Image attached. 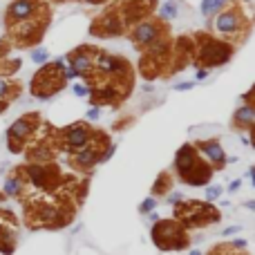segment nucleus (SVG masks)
<instances>
[{
    "instance_id": "f8f14e48",
    "label": "nucleus",
    "mask_w": 255,
    "mask_h": 255,
    "mask_svg": "<svg viewBox=\"0 0 255 255\" xmlns=\"http://www.w3.org/2000/svg\"><path fill=\"white\" fill-rule=\"evenodd\" d=\"M239 27H242V16L237 11H222L215 16V29L222 36H233L239 32Z\"/></svg>"
},
{
    "instance_id": "2f4dec72",
    "label": "nucleus",
    "mask_w": 255,
    "mask_h": 255,
    "mask_svg": "<svg viewBox=\"0 0 255 255\" xmlns=\"http://www.w3.org/2000/svg\"><path fill=\"white\" fill-rule=\"evenodd\" d=\"M239 186H242V179H233V181L229 184V188H226V191H229V192H237Z\"/></svg>"
},
{
    "instance_id": "412c9836",
    "label": "nucleus",
    "mask_w": 255,
    "mask_h": 255,
    "mask_svg": "<svg viewBox=\"0 0 255 255\" xmlns=\"http://www.w3.org/2000/svg\"><path fill=\"white\" fill-rule=\"evenodd\" d=\"M177 11H179V7H177V0H168V2H164L159 9V16L164 18V21H172V18L177 16Z\"/></svg>"
},
{
    "instance_id": "c9c22d12",
    "label": "nucleus",
    "mask_w": 255,
    "mask_h": 255,
    "mask_svg": "<svg viewBox=\"0 0 255 255\" xmlns=\"http://www.w3.org/2000/svg\"><path fill=\"white\" fill-rule=\"evenodd\" d=\"M246 208H249V211H253V208H255V202H253V199H249V202H246Z\"/></svg>"
},
{
    "instance_id": "423d86ee",
    "label": "nucleus",
    "mask_w": 255,
    "mask_h": 255,
    "mask_svg": "<svg viewBox=\"0 0 255 255\" xmlns=\"http://www.w3.org/2000/svg\"><path fill=\"white\" fill-rule=\"evenodd\" d=\"M25 175H27V181H29L36 191H41L42 195H52V192H56L61 186V181H63L59 168H56V166H47V164L25 166Z\"/></svg>"
},
{
    "instance_id": "cd10ccee",
    "label": "nucleus",
    "mask_w": 255,
    "mask_h": 255,
    "mask_svg": "<svg viewBox=\"0 0 255 255\" xmlns=\"http://www.w3.org/2000/svg\"><path fill=\"white\" fill-rule=\"evenodd\" d=\"M9 92H11L9 83H7L5 79H0V99H5V96H9Z\"/></svg>"
},
{
    "instance_id": "b1692460",
    "label": "nucleus",
    "mask_w": 255,
    "mask_h": 255,
    "mask_svg": "<svg viewBox=\"0 0 255 255\" xmlns=\"http://www.w3.org/2000/svg\"><path fill=\"white\" fill-rule=\"evenodd\" d=\"M224 192L222 186H206V202H215V199H219V195Z\"/></svg>"
},
{
    "instance_id": "f3484780",
    "label": "nucleus",
    "mask_w": 255,
    "mask_h": 255,
    "mask_svg": "<svg viewBox=\"0 0 255 255\" xmlns=\"http://www.w3.org/2000/svg\"><path fill=\"white\" fill-rule=\"evenodd\" d=\"M172 186H175V177H172V172H168V170H164V172H159L157 175V179H154L152 184V195L154 199H159V197H166L168 192H172Z\"/></svg>"
},
{
    "instance_id": "f704fd0d",
    "label": "nucleus",
    "mask_w": 255,
    "mask_h": 255,
    "mask_svg": "<svg viewBox=\"0 0 255 255\" xmlns=\"http://www.w3.org/2000/svg\"><path fill=\"white\" fill-rule=\"evenodd\" d=\"M253 175H255V168H253V166H251V168H249V170H246V177H249V179H251V181H253Z\"/></svg>"
},
{
    "instance_id": "39448f33",
    "label": "nucleus",
    "mask_w": 255,
    "mask_h": 255,
    "mask_svg": "<svg viewBox=\"0 0 255 255\" xmlns=\"http://www.w3.org/2000/svg\"><path fill=\"white\" fill-rule=\"evenodd\" d=\"M110 146V139L106 134H99L94 132L92 134V141L85 148L76 150V152L69 154V166L79 172H92L96 166L101 164V157H103V150Z\"/></svg>"
},
{
    "instance_id": "f257e3e1",
    "label": "nucleus",
    "mask_w": 255,
    "mask_h": 255,
    "mask_svg": "<svg viewBox=\"0 0 255 255\" xmlns=\"http://www.w3.org/2000/svg\"><path fill=\"white\" fill-rule=\"evenodd\" d=\"M79 202L69 195L49 197H25L22 199V224L29 231H63L74 222Z\"/></svg>"
},
{
    "instance_id": "bb28decb",
    "label": "nucleus",
    "mask_w": 255,
    "mask_h": 255,
    "mask_svg": "<svg viewBox=\"0 0 255 255\" xmlns=\"http://www.w3.org/2000/svg\"><path fill=\"white\" fill-rule=\"evenodd\" d=\"M72 90H74L76 96H87V94H90V90H87L83 83H74V85H72Z\"/></svg>"
},
{
    "instance_id": "dca6fc26",
    "label": "nucleus",
    "mask_w": 255,
    "mask_h": 255,
    "mask_svg": "<svg viewBox=\"0 0 255 255\" xmlns=\"http://www.w3.org/2000/svg\"><path fill=\"white\" fill-rule=\"evenodd\" d=\"M255 123V107L251 103H244V106H239L233 114V128L235 130H244L249 132L251 128Z\"/></svg>"
},
{
    "instance_id": "e433bc0d",
    "label": "nucleus",
    "mask_w": 255,
    "mask_h": 255,
    "mask_svg": "<svg viewBox=\"0 0 255 255\" xmlns=\"http://www.w3.org/2000/svg\"><path fill=\"white\" fill-rule=\"evenodd\" d=\"M242 144H244V146H251V139L246 137V134H244V137H242Z\"/></svg>"
},
{
    "instance_id": "4be33fe9",
    "label": "nucleus",
    "mask_w": 255,
    "mask_h": 255,
    "mask_svg": "<svg viewBox=\"0 0 255 255\" xmlns=\"http://www.w3.org/2000/svg\"><path fill=\"white\" fill-rule=\"evenodd\" d=\"M32 61L36 65H42V63H47L49 61V52L45 47H38V49H34L32 52Z\"/></svg>"
},
{
    "instance_id": "f03ea898",
    "label": "nucleus",
    "mask_w": 255,
    "mask_h": 255,
    "mask_svg": "<svg viewBox=\"0 0 255 255\" xmlns=\"http://www.w3.org/2000/svg\"><path fill=\"white\" fill-rule=\"evenodd\" d=\"M172 168H175V175L179 177V181L192 188L208 186L212 179V172H215L212 166L206 159H202V154L197 152L192 144H184L177 150Z\"/></svg>"
},
{
    "instance_id": "58836bf2",
    "label": "nucleus",
    "mask_w": 255,
    "mask_h": 255,
    "mask_svg": "<svg viewBox=\"0 0 255 255\" xmlns=\"http://www.w3.org/2000/svg\"><path fill=\"white\" fill-rule=\"evenodd\" d=\"M191 255H202V251H191Z\"/></svg>"
},
{
    "instance_id": "7ed1b4c3",
    "label": "nucleus",
    "mask_w": 255,
    "mask_h": 255,
    "mask_svg": "<svg viewBox=\"0 0 255 255\" xmlns=\"http://www.w3.org/2000/svg\"><path fill=\"white\" fill-rule=\"evenodd\" d=\"M172 219H177V222L191 233V231H202V229L212 226V224L222 222V212H219V208L211 202L184 199V202H179L177 206H172Z\"/></svg>"
},
{
    "instance_id": "ea45409f",
    "label": "nucleus",
    "mask_w": 255,
    "mask_h": 255,
    "mask_svg": "<svg viewBox=\"0 0 255 255\" xmlns=\"http://www.w3.org/2000/svg\"><path fill=\"white\" fill-rule=\"evenodd\" d=\"M5 202V195H2V191H0V204Z\"/></svg>"
},
{
    "instance_id": "4468645a",
    "label": "nucleus",
    "mask_w": 255,
    "mask_h": 255,
    "mask_svg": "<svg viewBox=\"0 0 255 255\" xmlns=\"http://www.w3.org/2000/svg\"><path fill=\"white\" fill-rule=\"evenodd\" d=\"M69 67L74 69L79 76H87L94 69V63H92V56L85 49H74L72 54H67Z\"/></svg>"
},
{
    "instance_id": "0eeeda50",
    "label": "nucleus",
    "mask_w": 255,
    "mask_h": 255,
    "mask_svg": "<svg viewBox=\"0 0 255 255\" xmlns=\"http://www.w3.org/2000/svg\"><path fill=\"white\" fill-rule=\"evenodd\" d=\"M21 219L9 208H0V255H14L18 249Z\"/></svg>"
},
{
    "instance_id": "2eb2a0df",
    "label": "nucleus",
    "mask_w": 255,
    "mask_h": 255,
    "mask_svg": "<svg viewBox=\"0 0 255 255\" xmlns=\"http://www.w3.org/2000/svg\"><path fill=\"white\" fill-rule=\"evenodd\" d=\"M157 38H159V27L154 22H141L132 32V41L137 42L139 47H150Z\"/></svg>"
},
{
    "instance_id": "473e14b6",
    "label": "nucleus",
    "mask_w": 255,
    "mask_h": 255,
    "mask_svg": "<svg viewBox=\"0 0 255 255\" xmlns=\"http://www.w3.org/2000/svg\"><path fill=\"white\" fill-rule=\"evenodd\" d=\"M231 244H233L235 249H242V251H244L246 246H249V244H246V239H237V237H235V239H231Z\"/></svg>"
},
{
    "instance_id": "4c0bfd02",
    "label": "nucleus",
    "mask_w": 255,
    "mask_h": 255,
    "mask_svg": "<svg viewBox=\"0 0 255 255\" xmlns=\"http://www.w3.org/2000/svg\"><path fill=\"white\" fill-rule=\"evenodd\" d=\"M7 110V103H2V101H0V112H5Z\"/></svg>"
},
{
    "instance_id": "9d476101",
    "label": "nucleus",
    "mask_w": 255,
    "mask_h": 255,
    "mask_svg": "<svg viewBox=\"0 0 255 255\" xmlns=\"http://www.w3.org/2000/svg\"><path fill=\"white\" fill-rule=\"evenodd\" d=\"M195 150L206 157V161L212 166V170H224L226 168V152H224L219 139H206V141H197Z\"/></svg>"
},
{
    "instance_id": "aec40b11",
    "label": "nucleus",
    "mask_w": 255,
    "mask_h": 255,
    "mask_svg": "<svg viewBox=\"0 0 255 255\" xmlns=\"http://www.w3.org/2000/svg\"><path fill=\"white\" fill-rule=\"evenodd\" d=\"M229 0H202L199 2V11H202L204 16H212V14H219L224 5H226Z\"/></svg>"
},
{
    "instance_id": "393cba45",
    "label": "nucleus",
    "mask_w": 255,
    "mask_h": 255,
    "mask_svg": "<svg viewBox=\"0 0 255 255\" xmlns=\"http://www.w3.org/2000/svg\"><path fill=\"white\" fill-rule=\"evenodd\" d=\"M164 199H166V204H170V206H177L179 202H184V192L172 191V192H168V195H166Z\"/></svg>"
},
{
    "instance_id": "7c9ffc66",
    "label": "nucleus",
    "mask_w": 255,
    "mask_h": 255,
    "mask_svg": "<svg viewBox=\"0 0 255 255\" xmlns=\"http://www.w3.org/2000/svg\"><path fill=\"white\" fill-rule=\"evenodd\" d=\"M239 231H242V226H229V229L222 231V235L224 237H229V235H235V233H239Z\"/></svg>"
},
{
    "instance_id": "a878e982",
    "label": "nucleus",
    "mask_w": 255,
    "mask_h": 255,
    "mask_svg": "<svg viewBox=\"0 0 255 255\" xmlns=\"http://www.w3.org/2000/svg\"><path fill=\"white\" fill-rule=\"evenodd\" d=\"M61 76H63V81H74V79H79V74H76V72L69 67V65H67V67H63Z\"/></svg>"
},
{
    "instance_id": "c756f323",
    "label": "nucleus",
    "mask_w": 255,
    "mask_h": 255,
    "mask_svg": "<svg viewBox=\"0 0 255 255\" xmlns=\"http://www.w3.org/2000/svg\"><path fill=\"white\" fill-rule=\"evenodd\" d=\"M192 81H184V83H177L175 85V90H179V92H186V90H192Z\"/></svg>"
},
{
    "instance_id": "9b49d317",
    "label": "nucleus",
    "mask_w": 255,
    "mask_h": 255,
    "mask_svg": "<svg viewBox=\"0 0 255 255\" xmlns=\"http://www.w3.org/2000/svg\"><path fill=\"white\" fill-rule=\"evenodd\" d=\"M27 186H29V181H27V175H25V168H18L14 170L9 177L5 179V184H2V195H5V199H18V202H22L27 197Z\"/></svg>"
},
{
    "instance_id": "5701e85b",
    "label": "nucleus",
    "mask_w": 255,
    "mask_h": 255,
    "mask_svg": "<svg viewBox=\"0 0 255 255\" xmlns=\"http://www.w3.org/2000/svg\"><path fill=\"white\" fill-rule=\"evenodd\" d=\"M154 208H157V199H154V197H146L144 202L139 204V212H141V215H148Z\"/></svg>"
},
{
    "instance_id": "1a4fd4ad",
    "label": "nucleus",
    "mask_w": 255,
    "mask_h": 255,
    "mask_svg": "<svg viewBox=\"0 0 255 255\" xmlns=\"http://www.w3.org/2000/svg\"><path fill=\"white\" fill-rule=\"evenodd\" d=\"M34 119L36 117H22L11 123V128L7 130V141H9L11 152H22V146H25L27 139L32 137L34 126H36V123H32Z\"/></svg>"
},
{
    "instance_id": "a211bd4d",
    "label": "nucleus",
    "mask_w": 255,
    "mask_h": 255,
    "mask_svg": "<svg viewBox=\"0 0 255 255\" xmlns=\"http://www.w3.org/2000/svg\"><path fill=\"white\" fill-rule=\"evenodd\" d=\"M96 67L101 69L103 74H123V72H126L123 61L114 59V56H110V54H99V59H96Z\"/></svg>"
},
{
    "instance_id": "6e6552de",
    "label": "nucleus",
    "mask_w": 255,
    "mask_h": 255,
    "mask_svg": "<svg viewBox=\"0 0 255 255\" xmlns=\"http://www.w3.org/2000/svg\"><path fill=\"white\" fill-rule=\"evenodd\" d=\"M92 130L87 123H72V126L63 128L61 130V144H63V150L67 152H76V150L85 148V146L92 141Z\"/></svg>"
},
{
    "instance_id": "c85d7f7f",
    "label": "nucleus",
    "mask_w": 255,
    "mask_h": 255,
    "mask_svg": "<svg viewBox=\"0 0 255 255\" xmlns=\"http://www.w3.org/2000/svg\"><path fill=\"white\" fill-rule=\"evenodd\" d=\"M85 117L90 119V121H96V119L101 117V107H90V110H87V114H85Z\"/></svg>"
},
{
    "instance_id": "6ab92c4d",
    "label": "nucleus",
    "mask_w": 255,
    "mask_h": 255,
    "mask_svg": "<svg viewBox=\"0 0 255 255\" xmlns=\"http://www.w3.org/2000/svg\"><path fill=\"white\" fill-rule=\"evenodd\" d=\"M202 255H251V253H249V249H244V251L235 249L231 242H219V244H212L211 249Z\"/></svg>"
},
{
    "instance_id": "ddd939ff",
    "label": "nucleus",
    "mask_w": 255,
    "mask_h": 255,
    "mask_svg": "<svg viewBox=\"0 0 255 255\" xmlns=\"http://www.w3.org/2000/svg\"><path fill=\"white\" fill-rule=\"evenodd\" d=\"M36 11V2L34 0H14L7 9V18L9 22H18V21H27V18L34 16Z\"/></svg>"
},
{
    "instance_id": "20e7f679",
    "label": "nucleus",
    "mask_w": 255,
    "mask_h": 255,
    "mask_svg": "<svg viewBox=\"0 0 255 255\" xmlns=\"http://www.w3.org/2000/svg\"><path fill=\"white\" fill-rule=\"evenodd\" d=\"M150 239L161 253H181L192 246V237L177 219L159 217L150 226Z\"/></svg>"
},
{
    "instance_id": "72a5a7b5",
    "label": "nucleus",
    "mask_w": 255,
    "mask_h": 255,
    "mask_svg": "<svg viewBox=\"0 0 255 255\" xmlns=\"http://www.w3.org/2000/svg\"><path fill=\"white\" fill-rule=\"evenodd\" d=\"M195 79L197 81H204V79H208V69H197V74H195Z\"/></svg>"
}]
</instances>
